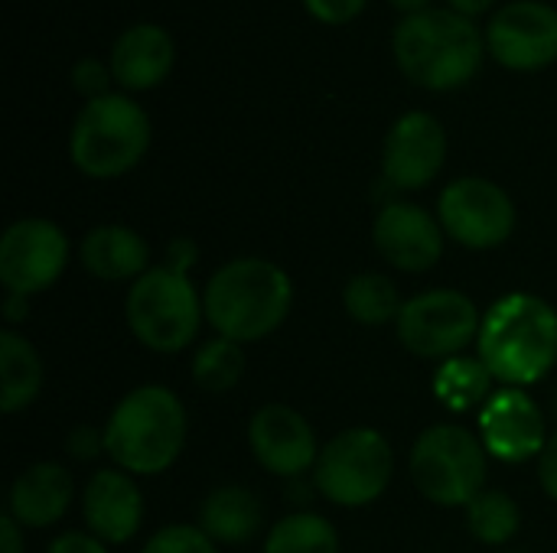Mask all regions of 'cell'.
Here are the masks:
<instances>
[{
  "mask_svg": "<svg viewBox=\"0 0 557 553\" xmlns=\"http://www.w3.org/2000/svg\"><path fill=\"white\" fill-rule=\"evenodd\" d=\"M264 553H339V535L323 515L297 512L268 531Z\"/></svg>",
  "mask_w": 557,
  "mask_h": 553,
  "instance_id": "cb8c5ba5",
  "label": "cell"
},
{
  "mask_svg": "<svg viewBox=\"0 0 557 553\" xmlns=\"http://www.w3.org/2000/svg\"><path fill=\"white\" fill-rule=\"evenodd\" d=\"M75 495V482L59 463H36L16 476L10 489V518L20 528H46L59 521Z\"/></svg>",
  "mask_w": 557,
  "mask_h": 553,
  "instance_id": "d6986e66",
  "label": "cell"
},
{
  "mask_svg": "<svg viewBox=\"0 0 557 553\" xmlns=\"http://www.w3.org/2000/svg\"><path fill=\"white\" fill-rule=\"evenodd\" d=\"M0 553H23V535H20V525L3 515L0 518Z\"/></svg>",
  "mask_w": 557,
  "mask_h": 553,
  "instance_id": "e575fe53",
  "label": "cell"
},
{
  "mask_svg": "<svg viewBox=\"0 0 557 553\" xmlns=\"http://www.w3.org/2000/svg\"><path fill=\"white\" fill-rule=\"evenodd\" d=\"M186 443V411L163 385L131 391L104 427V453L131 476L166 473Z\"/></svg>",
  "mask_w": 557,
  "mask_h": 553,
  "instance_id": "277c9868",
  "label": "cell"
},
{
  "mask_svg": "<svg viewBox=\"0 0 557 553\" xmlns=\"http://www.w3.org/2000/svg\"><path fill=\"white\" fill-rule=\"evenodd\" d=\"M196 257H199V251H196L193 238H173L170 248H166V264L163 267H170L176 274H186L196 264Z\"/></svg>",
  "mask_w": 557,
  "mask_h": 553,
  "instance_id": "836d02e7",
  "label": "cell"
},
{
  "mask_svg": "<svg viewBox=\"0 0 557 553\" xmlns=\"http://www.w3.org/2000/svg\"><path fill=\"white\" fill-rule=\"evenodd\" d=\"M401 72L428 91H454L467 85L486 52V39L470 16L457 10H421L408 13L392 36Z\"/></svg>",
  "mask_w": 557,
  "mask_h": 553,
  "instance_id": "3957f363",
  "label": "cell"
},
{
  "mask_svg": "<svg viewBox=\"0 0 557 553\" xmlns=\"http://www.w3.org/2000/svg\"><path fill=\"white\" fill-rule=\"evenodd\" d=\"M346 313L362 323V326H385V323H398L401 316V300H398V287L392 284V277L385 274H359L346 284L343 293Z\"/></svg>",
  "mask_w": 557,
  "mask_h": 553,
  "instance_id": "d4e9b609",
  "label": "cell"
},
{
  "mask_svg": "<svg viewBox=\"0 0 557 553\" xmlns=\"http://www.w3.org/2000/svg\"><path fill=\"white\" fill-rule=\"evenodd\" d=\"M483 316L460 290H428L401 306L398 339L418 359H454L480 336Z\"/></svg>",
  "mask_w": 557,
  "mask_h": 553,
  "instance_id": "9c48e42d",
  "label": "cell"
},
{
  "mask_svg": "<svg viewBox=\"0 0 557 553\" xmlns=\"http://www.w3.org/2000/svg\"><path fill=\"white\" fill-rule=\"evenodd\" d=\"M248 443L255 460L268 473L284 479H300L320 460L313 427L294 407L284 404H268L255 414L248 427Z\"/></svg>",
  "mask_w": 557,
  "mask_h": 553,
  "instance_id": "9a60e30c",
  "label": "cell"
},
{
  "mask_svg": "<svg viewBox=\"0 0 557 553\" xmlns=\"http://www.w3.org/2000/svg\"><path fill=\"white\" fill-rule=\"evenodd\" d=\"M29 297H20V293H7V303H3V316H7V323H23L26 319V310H29V303H26Z\"/></svg>",
  "mask_w": 557,
  "mask_h": 553,
  "instance_id": "d590c367",
  "label": "cell"
},
{
  "mask_svg": "<svg viewBox=\"0 0 557 553\" xmlns=\"http://www.w3.org/2000/svg\"><path fill=\"white\" fill-rule=\"evenodd\" d=\"M140 553H215V544H212V538L202 528L166 525V528H160L147 541V548Z\"/></svg>",
  "mask_w": 557,
  "mask_h": 553,
  "instance_id": "83f0119b",
  "label": "cell"
},
{
  "mask_svg": "<svg viewBox=\"0 0 557 553\" xmlns=\"http://www.w3.org/2000/svg\"><path fill=\"white\" fill-rule=\"evenodd\" d=\"M486 447L467 427L441 424L418 437L411 450V476L434 505H470L486 486Z\"/></svg>",
  "mask_w": 557,
  "mask_h": 553,
  "instance_id": "52a82bcc",
  "label": "cell"
},
{
  "mask_svg": "<svg viewBox=\"0 0 557 553\" xmlns=\"http://www.w3.org/2000/svg\"><path fill=\"white\" fill-rule=\"evenodd\" d=\"M69 264V238L46 218L13 222L0 238V280L7 293L33 297L59 280Z\"/></svg>",
  "mask_w": 557,
  "mask_h": 553,
  "instance_id": "8fae6325",
  "label": "cell"
},
{
  "mask_svg": "<svg viewBox=\"0 0 557 553\" xmlns=\"http://www.w3.org/2000/svg\"><path fill=\"white\" fill-rule=\"evenodd\" d=\"M108 78H111V72H108L104 62H98V59H78V62L72 65V85H75V91L85 95L88 101H95V98H101V95H111V91H108Z\"/></svg>",
  "mask_w": 557,
  "mask_h": 553,
  "instance_id": "f1b7e54d",
  "label": "cell"
},
{
  "mask_svg": "<svg viewBox=\"0 0 557 553\" xmlns=\"http://www.w3.org/2000/svg\"><path fill=\"white\" fill-rule=\"evenodd\" d=\"M450 7L463 16H480L493 7V0H450Z\"/></svg>",
  "mask_w": 557,
  "mask_h": 553,
  "instance_id": "8d00e7d4",
  "label": "cell"
},
{
  "mask_svg": "<svg viewBox=\"0 0 557 553\" xmlns=\"http://www.w3.org/2000/svg\"><path fill=\"white\" fill-rule=\"evenodd\" d=\"M98 453H104V433L82 424L69 433V456L72 460H95Z\"/></svg>",
  "mask_w": 557,
  "mask_h": 553,
  "instance_id": "4dcf8cb0",
  "label": "cell"
},
{
  "mask_svg": "<svg viewBox=\"0 0 557 553\" xmlns=\"http://www.w3.org/2000/svg\"><path fill=\"white\" fill-rule=\"evenodd\" d=\"M447 160L444 124L428 111H408L385 137L382 173L395 189H424Z\"/></svg>",
  "mask_w": 557,
  "mask_h": 553,
  "instance_id": "4fadbf2b",
  "label": "cell"
},
{
  "mask_svg": "<svg viewBox=\"0 0 557 553\" xmlns=\"http://www.w3.org/2000/svg\"><path fill=\"white\" fill-rule=\"evenodd\" d=\"M150 147V117L127 95L88 101L69 134L72 163L91 179H114L134 169Z\"/></svg>",
  "mask_w": 557,
  "mask_h": 553,
  "instance_id": "5b68a950",
  "label": "cell"
},
{
  "mask_svg": "<svg viewBox=\"0 0 557 553\" xmlns=\"http://www.w3.org/2000/svg\"><path fill=\"white\" fill-rule=\"evenodd\" d=\"M176 49L163 26L157 23H137L124 29L111 49V75L127 91H147L160 85L173 68Z\"/></svg>",
  "mask_w": 557,
  "mask_h": 553,
  "instance_id": "ac0fdd59",
  "label": "cell"
},
{
  "mask_svg": "<svg viewBox=\"0 0 557 553\" xmlns=\"http://www.w3.org/2000/svg\"><path fill=\"white\" fill-rule=\"evenodd\" d=\"M506 553H525V551H506Z\"/></svg>",
  "mask_w": 557,
  "mask_h": 553,
  "instance_id": "f35d334b",
  "label": "cell"
},
{
  "mask_svg": "<svg viewBox=\"0 0 557 553\" xmlns=\"http://www.w3.org/2000/svg\"><path fill=\"white\" fill-rule=\"evenodd\" d=\"M467 528L476 541L490 544V548H499V544H509L519 528H522V512L516 505V499L509 492H499V489H483L470 505H467Z\"/></svg>",
  "mask_w": 557,
  "mask_h": 553,
  "instance_id": "484cf974",
  "label": "cell"
},
{
  "mask_svg": "<svg viewBox=\"0 0 557 553\" xmlns=\"http://www.w3.org/2000/svg\"><path fill=\"white\" fill-rule=\"evenodd\" d=\"M375 248L392 267L421 274L444 254V225L421 205L388 202L375 218Z\"/></svg>",
  "mask_w": 557,
  "mask_h": 553,
  "instance_id": "2e32d148",
  "label": "cell"
},
{
  "mask_svg": "<svg viewBox=\"0 0 557 553\" xmlns=\"http://www.w3.org/2000/svg\"><path fill=\"white\" fill-rule=\"evenodd\" d=\"M539 482L548 492V499L557 502V430L548 437V443L539 456Z\"/></svg>",
  "mask_w": 557,
  "mask_h": 553,
  "instance_id": "1f68e13d",
  "label": "cell"
},
{
  "mask_svg": "<svg viewBox=\"0 0 557 553\" xmlns=\"http://www.w3.org/2000/svg\"><path fill=\"white\" fill-rule=\"evenodd\" d=\"M480 440L490 456L503 463H525L542 456L548 443L545 414L522 388H503L480 414Z\"/></svg>",
  "mask_w": 557,
  "mask_h": 553,
  "instance_id": "5bb4252c",
  "label": "cell"
},
{
  "mask_svg": "<svg viewBox=\"0 0 557 553\" xmlns=\"http://www.w3.org/2000/svg\"><path fill=\"white\" fill-rule=\"evenodd\" d=\"M82 515L101 544H124L140 531L144 521L140 489L124 469H101L82 492Z\"/></svg>",
  "mask_w": 557,
  "mask_h": 553,
  "instance_id": "e0dca14e",
  "label": "cell"
},
{
  "mask_svg": "<svg viewBox=\"0 0 557 553\" xmlns=\"http://www.w3.org/2000/svg\"><path fill=\"white\" fill-rule=\"evenodd\" d=\"M444 231L473 251L499 248L516 231V205L509 192L483 176L454 179L437 202Z\"/></svg>",
  "mask_w": 557,
  "mask_h": 553,
  "instance_id": "30bf717a",
  "label": "cell"
},
{
  "mask_svg": "<svg viewBox=\"0 0 557 553\" xmlns=\"http://www.w3.org/2000/svg\"><path fill=\"white\" fill-rule=\"evenodd\" d=\"M290 303V277L264 257H235L222 264L202 293L209 326L238 345L271 336L287 319Z\"/></svg>",
  "mask_w": 557,
  "mask_h": 553,
  "instance_id": "7a4b0ae2",
  "label": "cell"
},
{
  "mask_svg": "<svg viewBox=\"0 0 557 553\" xmlns=\"http://www.w3.org/2000/svg\"><path fill=\"white\" fill-rule=\"evenodd\" d=\"M46 553H108V551H104V544H101L95 535H78V531H69V535L55 538V541L49 544V551Z\"/></svg>",
  "mask_w": 557,
  "mask_h": 553,
  "instance_id": "d6a6232c",
  "label": "cell"
},
{
  "mask_svg": "<svg viewBox=\"0 0 557 553\" xmlns=\"http://www.w3.org/2000/svg\"><path fill=\"white\" fill-rule=\"evenodd\" d=\"M82 264L88 274L101 277V280H131V277H144L150 267V248L147 241L124 228V225H101L91 228L82 241Z\"/></svg>",
  "mask_w": 557,
  "mask_h": 553,
  "instance_id": "ffe728a7",
  "label": "cell"
},
{
  "mask_svg": "<svg viewBox=\"0 0 557 553\" xmlns=\"http://www.w3.org/2000/svg\"><path fill=\"white\" fill-rule=\"evenodd\" d=\"M493 372L483 365L480 355H454L447 359L437 375H434V394L444 407H450L454 414H467L473 407H480L483 401H490L493 394Z\"/></svg>",
  "mask_w": 557,
  "mask_h": 553,
  "instance_id": "603a6c76",
  "label": "cell"
},
{
  "mask_svg": "<svg viewBox=\"0 0 557 553\" xmlns=\"http://www.w3.org/2000/svg\"><path fill=\"white\" fill-rule=\"evenodd\" d=\"M369 0H304L307 13L326 26H343V23H352L362 10H366Z\"/></svg>",
  "mask_w": 557,
  "mask_h": 553,
  "instance_id": "f546056e",
  "label": "cell"
},
{
  "mask_svg": "<svg viewBox=\"0 0 557 553\" xmlns=\"http://www.w3.org/2000/svg\"><path fill=\"white\" fill-rule=\"evenodd\" d=\"M486 49L509 72H539L557 62V10L542 0L506 3L486 29Z\"/></svg>",
  "mask_w": 557,
  "mask_h": 553,
  "instance_id": "7c38bea8",
  "label": "cell"
},
{
  "mask_svg": "<svg viewBox=\"0 0 557 553\" xmlns=\"http://www.w3.org/2000/svg\"><path fill=\"white\" fill-rule=\"evenodd\" d=\"M202 316L206 306L193 280L170 267H150L127 293V326L150 352H183L196 339Z\"/></svg>",
  "mask_w": 557,
  "mask_h": 553,
  "instance_id": "8992f818",
  "label": "cell"
},
{
  "mask_svg": "<svg viewBox=\"0 0 557 553\" xmlns=\"http://www.w3.org/2000/svg\"><path fill=\"white\" fill-rule=\"evenodd\" d=\"M242 375H245V352L232 339L215 336L193 359V378L209 394H225L242 381Z\"/></svg>",
  "mask_w": 557,
  "mask_h": 553,
  "instance_id": "4316f807",
  "label": "cell"
},
{
  "mask_svg": "<svg viewBox=\"0 0 557 553\" xmlns=\"http://www.w3.org/2000/svg\"><path fill=\"white\" fill-rule=\"evenodd\" d=\"M261 502L242 486H222L206 495L199 508V528L219 544H245L261 528Z\"/></svg>",
  "mask_w": 557,
  "mask_h": 553,
  "instance_id": "44dd1931",
  "label": "cell"
},
{
  "mask_svg": "<svg viewBox=\"0 0 557 553\" xmlns=\"http://www.w3.org/2000/svg\"><path fill=\"white\" fill-rule=\"evenodd\" d=\"M39 388H42V362L36 349L23 336L3 329L0 332V407L3 414H16L29 407Z\"/></svg>",
  "mask_w": 557,
  "mask_h": 553,
  "instance_id": "7402d4cb",
  "label": "cell"
},
{
  "mask_svg": "<svg viewBox=\"0 0 557 553\" xmlns=\"http://www.w3.org/2000/svg\"><path fill=\"white\" fill-rule=\"evenodd\" d=\"M480 359L496 381L525 388L557 362V313L535 293H509L490 306L480 326Z\"/></svg>",
  "mask_w": 557,
  "mask_h": 553,
  "instance_id": "6da1fadb",
  "label": "cell"
},
{
  "mask_svg": "<svg viewBox=\"0 0 557 553\" xmlns=\"http://www.w3.org/2000/svg\"><path fill=\"white\" fill-rule=\"evenodd\" d=\"M395 456L379 430H346L333 437L313 466L317 492L339 508H362L385 495L392 486Z\"/></svg>",
  "mask_w": 557,
  "mask_h": 553,
  "instance_id": "ba28073f",
  "label": "cell"
},
{
  "mask_svg": "<svg viewBox=\"0 0 557 553\" xmlns=\"http://www.w3.org/2000/svg\"><path fill=\"white\" fill-rule=\"evenodd\" d=\"M388 3H395L401 13H421V10H428L431 0H388Z\"/></svg>",
  "mask_w": 557,
  "mask_h": 553,
  "instance_id": "74e56055",
  "label": "cell"
}]
</instances>
